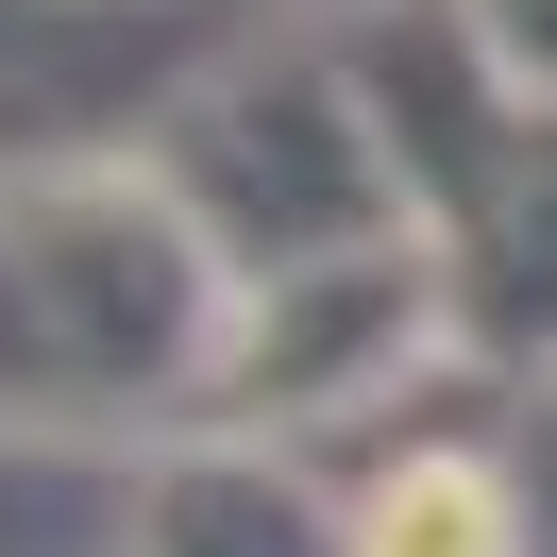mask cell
Wrapping results in <instances>:
<instances>
[{
  "mask_svg": "<svg viewBox=\"0 0 557 557\" xmlns=\"http://www.w3.org/2000/svg\"><path fill=\"white\" fill-rule=\"evenodd\" d=\"M0 220L51 287L69 338V406H203L220 338H237V271L170 203L152 152H69V170H0Z\"/></svg>",
  "mask_w": 557,
  "mask_h": 557,
  "instance_id": "6da1fadb",
  "label": "cell"
},
{
  "mask_svg": "<svg viewBox=\"0 0 557 557\" xmlns=\"http://www.w3.org/2000/svg\"><path fill=\"white\" fill-rule=\"evenodd\" d=\"M136 152L170 170V203L220 237V271H237V287H287V271H321V253L422 237V203H406V170H388V136L355 119L338 51H287V69L186 85V102H152Z\"/></svg>",
  "mask_w": 557,
  "mask_h": 557,
  "instance_id": "7a4b0ae2",
  "label": "cell"
},
{
  "mask_svg": "<svg viewBox=\"0 0 557 557\" xmlns=\"http://www.w3.org/2000/svg\"><path fill=\"white\" fill-rule=\"evenodd\" d=\"M456 271L440 237H372V253H321L287 287H237V338H220V388H203V440H321L355 406H422L456 372Z\"/></svg>",
  "mask_w": 557,
  "mask_h": 557,
  "instance_id": "3957f363",
  "label": "cell"
},
{
  "mask_svg": "<svg viewBox=\"0 0 557 557\" xmlns=\"http://www.w3.org/2000/svg\"><path fill=\"white\" fill-rule=\"evenodd\" d=\"M338 557H523V388L456 355L338 473Z\"/></svg>",
  "mask_w": 557,
  "mask_h": 557,
  "instance_id": "277c9868",
  "label": "cell"
},
{
  "mask_svg": "<svg viewBox=\"0 0 557 557\" xmlns=\"http://www.w3.org/2000/svg\"><path fill=\"white\" fill-rule=\"evenodd\" d=\"M338 85H355V119L388 136V170H406V203H422V237L456 220V186L507 152V119H523V85H507V51L473 35V0H355L338 35Z\"/></svg>",
  "mask_w": 557,
  "mask_h": 557,
  "instance_id": "5b68a950",
  "label": "cell"
},
{
  "mask_svg": "<svg viewBox=\"0 0 557 557\" xmlns=\"http://www.w3.org/2000/svg\"><path fill=\"white\" fill-rule=\"evenodd\" d=\"M440 271H456V338H473V372L557 388V102H523L507 152L456 186Z\"/></svg>",
  "mask_w": 557,
  "mask_h": 557,
  "instance_id": "8992f818",
  "label": "cell"
},
{
  "mask_svg": "<svg viewBox=\"0 0 557 557\" xmlns=\"http://www.w3.org/2000/svg\"><path fill=\"white\" fill-rule=\"evenodd\" d=\"M136 557H338V490L271 440H186L136 490Z\"/></svg>",
  "mask_w": 557,
  "mask_h": 557,
  "instance_id": "52a82bcc",
  "label": "cell"
},
{
  "mask_svg": "<svg viewBox=\"0 0 557 557\" xmlns=\"http://www.w3.org/2000/svg\"><path fill=\"white\" fill-rule=\"evenodd\" d=\"M0 422H69V338H51V287L0 220Z\"/></svg>",
  "mask_w": 557,
  "mask_h": 557,
  "instance_id": "ba28073f",
  "label": "cell"
},
{
  "mask_svg": "<svg viewBox=\"0 0 557 557\" xmlns=\"http://www.w3.org/2000/svg\"><path fill=\"white\" fill-rule=\"evenodd\" d=\"M473 35L507 51V85H523V102H557V0H473Z\"/></svg>",
  "mask_w": 557,
  "mask_h": 557,
  "instance_id": "9c48e42d",
  "label": "cell"
},
{
  "mask_svg": "<svg viewBox=\"0 0 557 557\" xmlns=\"http://www.w3.org/2000/svg\"><path fill=\"white\" fill-rule=\"evenodd\" d=\"M523 557H557V388H523Z\"/></svg>",
  "mask_w": 557,
  "mask_h": 557,
  "instance_id": "30bf717a",
  "label": "cell"
}]
</instances>
